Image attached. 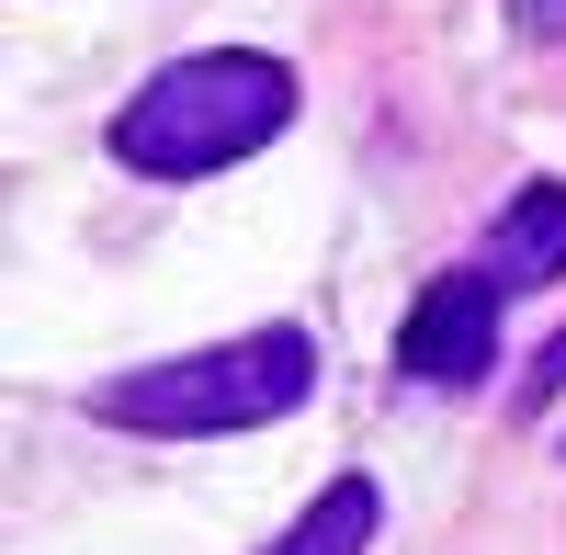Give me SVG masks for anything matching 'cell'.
<instances>
[{
    "label": "cell",
    "mask_w": 566,
    "mask_h": 555,
    "mask_svg": "<svg viewBox=\"0 0 566 555\" xmlns=\"http://www.w3.org/2000/svg\"><path fill=\"white\" fill-rule=\"evenodd\" d=\"M510 23H522L533 45H566V0H510Z\"/></svg>",
    "instance_id": "cell-6"
},
{
    "label": "cell",
    "mask_w": 566,
    "mask_h": 555,
    "mask_svg": "<svg viewBox=\"0 0 566 555\" xmlns=\"http://www.w3.org/2000/svg\"><path fill=\"white\" fill-rule=\"evenodd\" d=\"M510 295H533V284H555L566 272V181H522V193L499 205V227H488V250H476Z\"/></svg>",
    "instance_id": "cell-4"
},
{
    "label": "cell",
    "mask_w": 566,
    "mask_h": 555,
    "mask_svg": "<svg viewBox=\"0 0 566 555\" xmlns=\"http://www.w3.org/2000/svg\"><path fill=\"white\" fill-rule=\"evenodd\" d=\"M306 386H317V341L306 329H250V341H216V352H181V363H136L91 408L114 431L205 442V431H272L283 408H306Z\"/></svg>",
    "instance_id": "cell-2"
},
{
    "label": "cell",
    "mask_w": 566,
    "mask_h": 555,
    "mask_svg": "<svg viewBox=\"0 0 566 555\" xmlns=\"http://www.w3.org/2000/svg\"><path fill=\"white\" fill-rule=\"evenodd\" d=\"M499 306H510V284H499L488 261L442 272V284L408 306V329H397L408 386H488V363H499Z\"/></svg>",
    "instance_id": "cell-3"
},
{
    "label": "cell",
    "mask_w": 566,
    "mask_h": 555,
    "mask_svg": "<svg viewBox=\"0 0 566 555\" xmlns=\"http://www.w3.org/2000/svg\"><path fill=\"white\" fill-rule=\"evenodd\" d=\"M374 522H386L374 477H340V488H317L306 511H295V533H283L272 555H363V544H374Z\"/></svg>",
    "instance_id": "cell-5"
},
{
    "label": "cell",
    "mask_w": 566,
    "mask_h": 555,
    "mask_svg": "<svg viewBox=\"0 0 566 555\" xmlns=\"http://www.w3.org/2000/svg\"><path fill=\"white\" fill-rule=\"evenodd\" d=\"M283 125H295V69L250 57V45H205V57H170L114 114V159L148 181H205V170H239L250 148H272Z\"/></svg>",
    "instance_id": "cell-1"
},
{
    "label": "cell",
    "mask_w": 566,
    "mask_h": 555,
    "mask_svg": "<svg viewBox=\"0 0 566 555\" xmlns=\"http://www.w3.org/2000/svg\"><path fill=\"white\" fill-rule=\"evenodd\" d=\"M533 386H544V397H555V386H566V341H555V352H544V375H533Z\"/></svg>",
    "instance_id": "cell-7"
}]
</instances>
